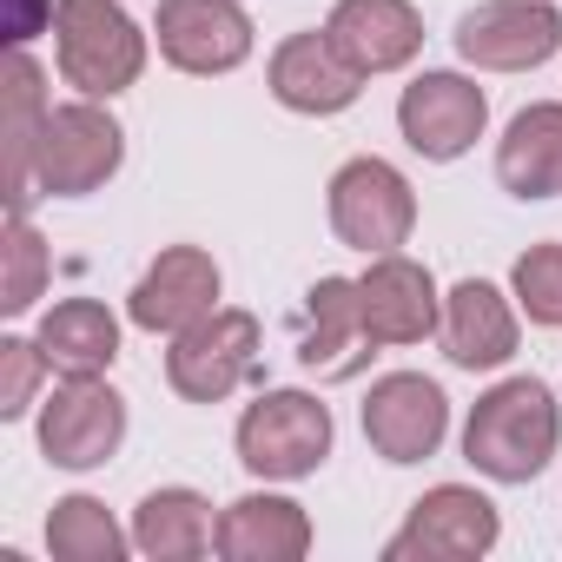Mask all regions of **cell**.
<instances>
[{"label": "cell", "instance_id": "obj_1", "mask_svg": "<svg viewBox=\"0 0 562 562\" xmlns=\"http://www.w3.org/2000/svg\"><path fill=\"white\" fill-rule=\"evenodd\" d=\"M555 437H562L555 397L536 378H509L490 397H476V411L463 424V457L496 483H529L555 457Z\"/></svg>", "mask_w": 562, "mask_h": 562}, {"label": "cell", "instance_id": "obj_2", "mask_svg": "<svg viewBox=\"0 0 562 562\" xmlns=\"http://www.w3.org/2000/svg\"><path fill=\"white\" fill-rule=\"evenodd\" d=\"M54 41H60V74L87 100H113L139 80L146 41L113 0H60L54 8Z\"/></svg>", "mask_w": 562, "mask_h": 562}, {"label": "cell", "instance_id": "obj_3", "mask_svg": "<svg viewBox=\"0 0 562 562\" xmlns=\"http://www.w3.org/2000/svg\"><path fill=\"white\" fill-rule=\"evenodd\" d=\"M331 457V411L305 391H265L238 417V463L251 476H312Z\"/></svg>", "mask_w": 562, "mask_h": 562}, {"label": "cell", "instance_id": "obj_4", "mask_svg": "<svg viewBox=\"0 0 562 562\" xmlns=\"http://www.w3.org/2000/svg\"><path fill=\"white\" fill-rule=\"evenodd\" d=\"M258 371V318L251 312H205L199 325H186L166 351V378L179 397L192 404H218L232 397L245 378Z\"/></svg>", "mask_w": 562, "mask_h": 562}, {"label": "cell", "instance_id": "obj_5", "mask_svg": "<svg viewBox=\"0 0 562 562\" xmlns=\"http://www.w3.org/2000/svg\"><path fill=\"white\" fill-rule=\"evenodd\" d=\"M120 153H126V139H120V126H113L93 100L60 106V113H47V126H41L34 186L54 192V199H80V192H93V186H106V179L120 172Z\"/></svg>", "mask_w": 562, "mask_h": 562}, {"label": "cell", "instance_id": "obj_6", "mask_svg": "<svg viewBox=\"0 0 562 562\" xmlns=\"http://www.w3.org/2000/svg\"><path fill=\"white\" fill-rule=\"evenodd\" d=\"M331 225H338L345 245L384 258V251H397V245L411 238L417 199H411V186H404L397 166H384V159H351V166L331 179Z\"/></svg>", "mask_w": 562, "mask_h": 562}, {"label": "cell", "instance_id": "obj_7", "mask_svg": "<svg viewBox=\"0 0 562 562\" xmlns=\"http://www.w3.org/2000/svg\"><path fill=\"white\" fill-rule=\"evenodd\" d=\"M555 47H562V14L549 0H490V8L457 21V54L490 74L542 67Z\"/></svg>", "mask_w": 562, "mask_h": 562}, {"label": "cell", "instance_id": "obj_8", "mask_svg": "<svg viewBox=\"0 0 562 562\" xmlns=\"http://www.w3.org/2000/svg\"><path fill=\"white\" fill-rule=\"evenodd\" d=\"M126 437V404L100 378H67L41 411V450L60 470H100Z\"/></svg>", "mask_w": 562, "mask_h": 562}, {"label": "cell", "instance_id": "obj_9", "mask_svg": "<svg viewBox=\"0 0 562 562\" xmlns=\"http://www.w3.org/2000/svg\"><path fill=\"white\" fill-rule=\"evenodd\" d=\"M483 549H496V503L476 496V490H463V483L430 490L411 509V522L384 542L391 562H411V555H424V562H463V555H483Z\"/></svg>", "mask_w": 562, "mask_h": 562}, {"label": "cell", "instance_id": "obj_10", "mask_svg": "<svg viewBox=\"0 0 562 562\" xmlns=\"http://www.w3.org/2000/svg\"><path fill=\"white\" fill-rule=\"evenodd\" d=\"M443 424H450V404L417 371H397V378L371 384V397H364V437L384 463H424L443 443Z\"/></svg>", "mask_w": 562, "mask_h": 562}, {"label": "cell", "instance_id": "obj_11", "mask_svg": "<svg viewBox=\"0 0 562 562\" xmlns=\"http://www.w3.org/2000/svg\"><path fill=\"white\" fill-rule=\"evenodd\" d=\"M159 54L186 74H232L251 54L238 0H159Z\"/></svg>", "mask_w": 562, "mask_h": 562}, {"label": "cell", "instance_id": "obj_12", "mask_svg": "<svg viewBox=\"0 0 562 562\" xmlns=\"http://www.w3.org/2000/svg\"><path fill=\"white\" fill-rule=\"evenodd\" d=\"M483 120H490L483 93H476L470 80H457V74H424V80L404 87V100H397V126H404L411 153H424V159H457V153H470L476 133H483Z\"/></svg>", "mask_w": 562, "mask_h": 562}, {"label": "cell", "instance_id": "obj_13", "mask_svg": "<svg viewBox=\"0 0 562 562\" xmlns=\"http://www.w3.org/2000/svg\"><path fill=\"white\" fill-rule=\"evenodd\" d=\"M358 312H364V338L371 345H417L437 331V285L430 271L384 251L364 278H358Z\"/></svg>", "mask_w": 562, "mask_h": 562}, {"label": "cell", "instance_id": "obj_14", "mask_svg": "<svg viewBox=\"0 0 562 562\" xmlns=\"http://www.w3.org/2000/svg\"><path fill=\"white\" fill-rule=\"evenodd\" d=\"M212 299H218V265L199 245H172V251H159V265L133 285V325L179 338L186 325H199L205 312H218Z\"/></svg>", "mask_w": 562, "mask_h": 562}, {"label": "cell", "instance_id": "obj_15", "mask_svg": "<svg viewBox=\"0 0 562 562\" xmlns=\"http://www.w3.org/2000/svg\"><path fill=\"white\" fill-rule=\"evenodd\" d=\"M358 67L338 54L331 34H292L271 54V93L292 113H345L358 100Z\"/></svg>", "mask_w": 562, "mask_h": 562}, {"label": "cell", "instance_id": "obj_16", "mask_svg": "<svg viewBox=\"0 0 562 562\" xmlns=\"http://www.w3.org/2000/svg\"><path fill=\"white\" fill-rule=\"evenodd\" d=\"M325 34L338 41V54L358 74H391L424 47V27L411 14V0H338V14L325 21Z\"/></svg>", "mask_w": 562, "mask_h": 562}, {"label": "cell", "instance_id": "obj_17", "mask_svg": "<svg viewBox=\"0 0 562 562\" xmlns=\"http://www.w3.org/2000/svg\"><path fill=\"white\" fill-rule=\"evenodd\" d=\"M212 549L225 562H299L312 549V522L299 503L285 496H238L225 516H218V536Z\"/></svg>", "mask_w": 562, "mask_h": 562}, {"label": "cell", "instance_id": "obj_18", "mask_svg": "<svg viewBox=\"0 0 562 562\" xmlns=\"http://www.w3.org/2000/svg\"><path fill=\"white\" fill-rule=\"evenodd\" d=\"M358 345L364 338V312H358V285L351 278H318L305 292V331H299V364L325 371V378H351L358 371Z\"/></svg>", "mask_w": 562, "mask_h": 562}, {"label": "cell", "instance_id": "obj_19", "mask_svg": "<svg viewBox=\"0 0 562 562\" xmlns=\"http://www.w3.org/2000/svg\"><path fill=\"white\" fill-rule=\"evenodd\" d=\"M443 351L463 371H496V364L516 358V318H509L496 285L470 278V285L450 292V305H443Z\"/></svg>", "mask_w": 562, "mask_h": 562}, {"label": "cell", "instance_id": "obj_20", "mask_svg": "<svg viewBox=\"0 0 562 562\" xmlns=\"http://www.w3.org/2000/svg\"><path fill=\"white\" fill-rule=\"evenodd\" d=\"M496 179L516 199H555L562 192V106H529L509 120L496 146Z\"/></svg>", "mask_w": 562, "mask_h": 562}, {"label": "cell", "instance_id": "obj_21", "mask_svg": "<svg viewBox=\"0 0 562 562\" xmlns=\"http://www.w3.org/2000/svg\"><path fill=\"white\" fill-rule=\"evenodd\" d=\"M34 345L47 351L54 371H67V378H100V371L120 358V325H113L106 305L67 299V305H54V312L41 318V338H34Z\"/></svg>", "mask_w": 562, "mask_h": 562}, {"label": "cell", "instance_id": "obj_22", "mask_svg": "<svg viewBox=\"0 0 562 562\" xmlns=\"http://www.w3.org/2000/svg\"><path fill=\"white\" fill-rule=\"evenodd\" d=\"M218 536L212 522V503L192 496V490H153L139 509H133V542L159 562H186V555H205Z\"/></svg>", "mask_w": 562, "mask_h": 562}, {"label": "cell", "instance_id": "obj_23", "mask_svg": "<svg viewBox=\"0 0 562 562\" xmlns=\"http://www.w3.org/2000/svg\"><path fill=\"white\" fill-rule=\"evenodd\" d=\"M47 100H41V67L27 54L8 60V218L27 212L34 192V153H41V126H47Z\"/></svg>", "mask_w": 562, "mask_h": 562}, {"label": "cell", "instance_id": "obj_24", "mask_svg": "<svg viewBox=\"0 0 562 562\" xmlns=\"http://www.w3.org/2000/svg\"><path fill=\"white\" fill-rule=\"evenodd\" d=\"M47 549L67 555V562H120V555H126V536H120V522L106 516V503L67 496V503H54Z\"/></svg>", "mask_w": 562, "mask_h": 562}, {"label": "cell", "instance_id": "obj_25", "mask_svg": "<svg viewBox=\"0 0 562 562\" xmlns=\"http://www.w3.org/2000/svg\"><path fill=\"white\" fill-rule=\"evenodd\" d=\"M41 285H47V245L21 212V218H8V285H0V312H27L41 299Z\"/></svg>", "mask_w": 562, "mask_h": 562}, {"label": "cell", "instance_id": "obj_26", "mask_svg": "<svg viewBox=\"0 0 562 562\" xmlns=\"http://www.w3.org/2000/svg\"><path fill=\"white\" fill-rule=\"evenodd\" d=\"M516 299L536 325H562V245H529L516 258Z\"/></svg>", "mask_w": 562, "mask_h": 562}, {"label": "cell", "instance_id": "obj_27", "mask_svg": "<svg viewBox=\"0 0 562 562\" xmlns=\"http://www.w3.org/2000/svg\"><path fill=\"white\" fill-rule=\"evenodd\" d=\"M47 371V351L27 345V338H8L0 345V417H21L34 404V384Z\"/></svg>", "mask_w": 562, "mask_h": 562}, {"label": "cell", "instance_id": "obj_28", "mask_svg": "<svg viewBox=\"0 0 562 562\" xmlns=\"http://www.w3.org/2000/svg\"><path fill=\"white\" fill-rule=\"evenodd\" d=\"M41 21H54L47 0H14V41H34V34H41Z\"/></svg>", "mask_w": 562, "mask_h": 562}]
</instances>
